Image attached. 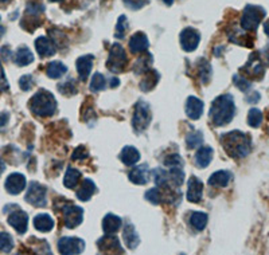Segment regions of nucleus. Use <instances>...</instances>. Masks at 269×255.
<instances>
[{
	"label": "nucleus",
	"instance_id": "1",
	"mask_svg": "<svg viewBox=\"0 0 269 255\" xmlns=\"http://www.w3.org/2000/svg\"><path fill=\"white\" fill-rule=\"evenodd\" d=\"M221 144L226 150V153L233 158L245 157L252 149L251 137L248 136L247 133L240 132V130L224 133L221 136Z\"/></svg>",
	"mask_w": 269,
	"mask_h": 255
},
{
	"label": "nucleus",
	"instance_id": "2",
	"mask_svg": "<svg viewBox=\"0 0 269 255\" xmlns=\"http://www.w3.org/2000/svg\"><path fill=\"white\" fill-rule=\"evenodd\" d=\"M236 115V105L230 94H224L217 97L210 108V120L216 127H225L233 120Z\"/></svg>",
	"mask_w": 269,
	"mask_h": 255
},
{
	"label": "nucleus",
	"instance_id": "3",
	"mask_svg": "<svg viewBox=\"0 0 269 255\" xmlns=\"http://www.w3.org/2000/svg\"><path fill=\"white\" fill-rule=\"evenodd\" d=\"M31 113L36 117H51L57 110V101L50 92L40 89L36 92L28 104Z\"/></svg>",
	"mask_w": 269,
	"mask_h": 255
},
{
	"label": "nucleus",
	"instance_id": "4",
	"mask_svg": "<svg viewBox=\"0 0 269 255\" xmlns=\"http://www.w3.org/2000/svg\"><path fill=\"white\" fill-rule=\"evenodd\" d=\"M265 13V9L260 5H247L241 18V27L245 31H256L261 20L264 19Z\"/></svg>",
	"mask_w": 269,
	"mask_h": 255
},
{
	"label": "nucleus",
	"instance_id": "5",
	"mask_svg": "<svg viewBox=\"0 0 269 255\" xmlns=\"http://www.w3.org/2000/svg\"><path fill=\"white\" fill-rule=\"evenodd\" d=\"M127 54L121 44L115 43L109 50V57L106 61V67L112 73H121L127 66Z\"/></svg>",
	"mask_w": 269,
	"mask_h": 255
},
{
	"label": "nucleus",
	"instance_id": "6",
	"mask_svg": "<svg viewBox=\"0 0 269 255\" xmlns=\"http://www.w3.org/2000/svg\"><path fill=\"white\" fill-rule=\"evenodd\" d=\"M151 123V109L150 105L144 101H139L135 105V112H133L132 125L135 132L143 133L146 130Z\"/></svg>",
	"mask_w": 269,
	"mask_h": 255
},
{
	"label": "nucleus",
	"instance_id": "7",
	"mask_svg": "<svg viewBox=\"0 0 269 255\" xmlns=\"http://www.w3.org/2000/svg\"><path fill=\"white\" fill-rule=\"evenodd\" d=\"M24 200L30 203L32 207H46L47 206V188L43 184L32 181L28 185Z\"/></svg>",
	"mask_w": 269,
	"mask_h": 255
},
{
	"label": "nucleus",
	"instance_id": "8",
	"mask_svg": "<svg viewBox=\"0 0 269 255\" xmlns=\"http://www.w3.org/2000/svg\"><path fill=\"white\" fill-rule=\"evenodd\" d=\"M62 215H63V223L67 229H75L84 220V210L75 204H66L62 207Z\"/></svg>",
	"mask_w": 269,
	"mask_h": 255
},
{
	"label": "nucleus",
	"instance_id": "9",
	"mask_svg": "<svg viewBox=\"0 0 269 255\" xmlns=\"http://www.w3.org/2000/svg\"><path fill=\"white\" fill-rule=\"evenodd\" d=\"M7 222H8V225L11 226V227L15 229L16 233L23 235V234L27 231V227H28V215L16 206L13 210H11V211L8 212Z\"/></svg>",
	"mask_w": 269,
	"mask_h": 255
},
{
	"label": "nucleus",
	"instance_id": "10",
	"mask_svg": "<svg viewBox=\"0 0 269 255\" xmlns=\"http://www.w3.org/2000/svg\"><path fill=\"white\" fill-rule=\"evenodd\" d=\"M85 249V242L81 238L65 237L58 241V250L61 254H81Z\"/></svg>",
	"mask_w": 269,
	"mask_h": 255
},
{
	"label": "nucleus",
	"instance_id": "11",
	"mask_svg": "<svg viewBox=\"0 0 269 255\" xmlns=\"http://www.w3.org/2000/svg\"><path fill=\"white\" fill-rule=\"evenodd\" d=\"M179 40H181L182 49L191 53L198 47L199 40H201V34L198 31L193 28V27H186L185 30H182L181 35H179Z\"/></svg>",
	"mask_w": 269,
	"mask_h": 255
},
{
	"label": "nucleus",
	"instance_id": "12",
	"mask_svg": "<svg viewBox=\"0 0 269 255\" xmlns=\"http://www.w3.org/2000/svg\"><path fill=\"white\" fill-rule=\"evenodd\" d=\"M241 71H244L245 74L252 77V78H263V75L265 73V67L264 63L261 62L260 54L255 53L252 54L251 58H249V61L247 62V65L241 69Z\"/></svg>",
	"mask_w": 269,
	"mask_h": 255
},
{
	"label": "nucleus",
	"instance_id": "13",
	"mask_svg": "<svg viewBox=\"0 0 269 255\" xmlns=\"http://www.w3.org/2000/svg\"><path fill=\"white\" fill-rule=\"evenodd\" d=\"M4 187L9 195H19L26 188V177L19 172H13L5 179Z\"/></svg>",
	"mask_w": 269,
	"mask_h": 255
},
{
	"label": "nucleus",
	"instance_id": "14",
	"mask_svg": "<svg viewBox=\"0 0 269 255\" xmlns=\"http://www.w3.org/2000/svg\"><path fill=\"white\" fill-rule=\"evenodd\" d=\"M129 50L132 54H140L147 51L148 46H150V40L147 38L144 32H136L133 34L132 38L129 39Z\"/></svg>",
	"mask_w": 269,
	"mask_h": 255
},
{
	"label": "nucleus",
	"instance_id": "15",
	"mask_svg": "<svg viewBox=\"0 0 269 255\" xmlns=\"http://www.w3.org/2000/svg\"><path fill=\"white\" fill-rule=\"evenodd\" d=\"M203 194V184L198 177L191 176L189 180V187H187V200L191 203H199L202 199Z\"/></svg>",
	"mask_w": 269,
	"mask_h": 255
},
{
	"label": "nucleus",
	"instance_id": "16",
	"mask_svg": "<svg viewBox=\"0 0 269 255\" xmlns=\"http://www.w3.org/2000/svg\"><path fill=\"white\" fill-rule=\"evenodd\" d=\"M129 180L132 181L133 184L144 185L150 180V168L147 164H141L139 167L133 168L132 171L129 172Z\"/></svg>",
	"mask_w": 269,
	"mask_h": 255
},
{
	"label": "nucleus",
	"instance_id": "17",
	"mask_svg": "<svg viewBox=\"0 0 269 255\" xmlns=\"http://www.w3.org/2000/svg\"><path fill=\"white\" fill-rule=\"evenodd\" d=\"M97 246L100 251H104V253H124L120 246L119 239L112 237V234H106L105 238H101L97 242Z\"/></svg>",
	"mask_w": 269,
	"mask_h": 255
},
{
	"label": "nucleus",
	"instance_id": "18",
	"mask_svg": "<svg viewBox=\"0 0 269 255\" xmlns=\"http://www.w3.org/2000/svg\"><path fill=\"white\" fill-rule=\"evenodd\" d=\"M186 115L190 120H199L203 115V102L197 97H189L186 101Z\"/></svg>",
	"mask_w": 269,
	"mask_h": 255
},
{
	"label": "nucleus",
	"instance_id": "19",
	"mask_svg": "<svg viewBox=\"0 0 269 255\" xmlns=\"http://www.w3.org/2000/svg\"><path fill=\"white\" fill-rule=\"evenodd\" d=\"M93 62H94V57L88 54V55H82L77 59L75 62V66H77V73L80 75V78L82 81L88 79V77L90 75V71H92Z\"/></svg>",
	"mask_w": 269,
	"mask_h": 255
},
{
	"label": "nucleus",
	"instance_id": "20",
	"mask_svg": "<svg viewBox=\"0 0 269 255\" xmlns=\"http://www.w3.org/2000/svg\"><path fill=\"white\" fill-rule=\"evenodd\" d=\"M35 49L42 58L53 57V55H55V53H57V49H55V46L53 44V42L47 39L46 36H39V38H36Z\"/></svg>",
	"mask_w": 269,
	"mask_h": 255
},
{
	"label": "nucleus",
	"instance_id": "21",
	"mask_svg": "<svg viewBox=\"0 0 269 255\" xmlns=\"http://www.w3.org/2000/svg\"><path fill=\"white\" fill-rule=\"evenodd\" d=\"M121 223H123V220L121 218L115 214H108V215L104 216V219H102V230H104V233L105 234H116L121 227Z\"/></svg>",
	"mask_w": 269,
	"mask_h": 255
},
{
	"label": "nucleus",
	"instance_id": "22",
	"mask_svg": "<svg viewBox=\"0 0 269 255\" xmlns=\"http://www.w3.org/2000/svg\"><path fill=\"white\" fill-rule=\"evenodd\" d=\"M96 191H97V188H96L94 181L92 179H84L82 184H81V188L77 191V199L81 200V202H88Z\"/></svg>",
	"mask_w": 269,
	"mask_h": 255
},
{
	"label": "nucleus",
	"instance_id": "23",
	"mask_svg": "<svg viewBox=\"0 0 269 255\" xmlns=\"http://www.w3.org/2000/svg\"><path fill=\"white\" fill-rule=\"evenodd\" d=\"M123 237L124 241H125V245H127V247L131 249V250H135V249L139 246V243H140V239H139L136 230H135L132 223H129V222L125 225V227H124Z\"/></svg>",
	"mask_w": 269,
	"mask_h": 255
},
{
	"label": "nucleus",
	"instance_id": "24",
	"mask_svg": "<svg viewBox=\"0 0 269 255\" xmlns=\"http://www.w3.org/2000/svg\"><path fill=\"white\" fill-rule=\"evenodd\" d=\"M120 160L123 161V164H125L127 167H132L135 164L140 160V153H139V150L135 148V146H125L121 150V153H120Z\"/></svg>",
	"mask_w": 269,
	"mask_h": 255
},
{
	"label": "nucleus",
	"instance_id": "25",
	"mask_svg": "<svg viewBox=\"0 0 269 255\" xmlns=\"http://www.w3.org/2000/svg\"><path fill=\"white\" fill-rule=\"evenodd\" d=\"M13 62L18 65L19 67H24L34 62V55L31 53V50L26 46H20L16 53L13 55Z\"/></svg>",
	"mask_w": 269,
	"mask_h": 255
},
{
	"label": "nucleus",
	"instance_id": "26",
	"mask_svg": "<svg viewBox=\"0 0 269 255\" xmlns=\"http://www.w3.org/2000/svg\"><path fill=\"white\" fill-rule=\"evenodd\" d=\"M213 158V149L210 146H201L195 153V165L198 168H206Z\"/></svg>",
	"mask_w": 269,
	"mask_h": 255
},
{
	"label": "nucleus",
	"instance_id": "27",
	"mask_svg": "<svg viewBox=\"0 0 269 255\" xmlns=\"http://www.w3.org/2000/svg\"><path fill=\"white\" fill-rule=\"evenodd\" d=\"M34 227L40 233H49L54 229V219L47 214H39L34 218Z\"/></svg>",
	"mask_w": 269,
	"mask_h": 255
},
{
	"label": "nucleus",
	"instance_id": "28",
	"mask_svg": "<svg viewBox=\"0 0 269 255\" xmlns=\"http://www.w3.org/2000/svg\"><path fill=\"white\" fill-rule=\"evenodd\" d=\"M232 175L228 171H217L209 177V184L212 187H226L229 184Z\"/></svg>",
	"mask_w": 269,
	"mask_h": 255
},
{
	"label": "nucleus",
	"instance_id": "29",
	"mask_svg": "<svg viewBox=\"0 0 269 255\" xmlns=\"http://www.w3.org/2000/svg\"><path fill=\"white\" fill-rule=\"evenodd\" d=\"M159 73L156 70L150 69V70L146 73V78L140 82V89L143 92H150V90H152V89L156 86V84L159 82Z\"/></svg>",
	"mask_w": 269,
	"mask_h": 255
},
{
	"label": "nucleus",
	"instance_id": "30",
	"mask_svg": "<svg viewBox=\"0 0 269 255\" xmlns=\"http://www.w3.org/2000/svg\"><path fill=\"white\" fill-rule=\"evenodd\" d=\"M152 61L154 58L150 53L141 55L136 62H135V67H133V73L136 75L143 74V73H147V71L151 69V65H152Z\"/></svg>",
	"mask_w": 269,
	"mask_h": 255
},
{
	"label": "nucleus",
	"instance_id": "31",
	"mask_svg": "<svg viewBox=\"0 0 269 255\" xmlns=\"http://www.w3.org/2000/svg\"><path fill=\"white\" fill-rule=\"evenodd\" d=\"M66 71H67V67L59 61L50 62L49 65H47V67H46V73H47V75H49L50 78H53V79L61 78L62 75L65 74Z\"/></svg>",
	"mask_w": 269,
	"mask_h": 255
},
{
	"label": "nucleus",
	"instance_id": "32",
	"mask_svg": "<svg viewBox=\"0 0 269 255\" xmlns=\"http://www.w3.org/2000/svg\"><path fill=\"white\" fill-rule=\"evenodd\" d=\"M81 179V172L73 167L67 168L66 173H65V179H63V184L66 188H74L75 185L78 184Z\"/></svg>",
	"mask_w": 269,
	"mask_h": 255
},
{
	"label": "nucleus",
	"instance_id": "33",
	"mask_svg": "<svg viewBox=\"0 0 269 255\" xmlns=\"http://www.w3.org/2000/svg\"><path fill=\"white\" fill-rule=\"evenodd\" d=\"M208 215L205 214V212H193L191 216H190V225L193 226L195 230H198V231H202L206 225H208Z\"/></svg>",
	"mask_w": 269,
	"mask_h": 255
},
{
	"label": "nucleus",
	"instance_id": "34",
	"mask_svg": "<svg viewBox=\"0 0 269 255\" xmlns=\"http://www.w3.org/2000/svg\"><path fill=\"white\" fill-rule=\"evenodd\" d=\"M185 180V173L182 171L181 167H174L168 172V184L172 187H181L182 183Z\"/></svg>",
	"mask_w": 269,
	"mask_h": 255
},
{
	"label": "nucleus",
	"instance_id": "35",
	"mask_svg": "<svg viewBox=\"0 0 269 255\" xmlns=\"http://www.w3.org/2000/svg\"><path fill=\"white\" fill-rule=\"evenodd\" d=\"M198 63L199 78H201V82L203 85H206L210 81V77H212V67H210V63L206 59H199Z\"/></svg>",
	"mask_w": 269,
	"mask_h": 255
},
{
	"label": "nucleus",
	"instance_id": "36",
	"mask_svg": "<svg viewBox=\"0 0 269 255\" xmlns=\"http://www.w3.org/2000/svg\"><path fill=\"white\" fill-rule=\"evenodd\" d=\"M203 142V133L201 130H194L187 134L186 137V144H187V148L190 149H194L197 146H199Z\"/></svg>",
	"mask_w": 269,
	"mask_h": 255
},
{
	"label": "nucleus",
	"instance_id": "37",
	"mask_svg": "<svg viewBox=\"0 0 269 255\" xmlns=\"http://www.w3.org/2000/svg\"><path fill=\"white\" fill-rule=\"evenodd\" d=\"M105 86H106L105 77L102 74H100V73H94L92 77V82H90V90L94 93L101 92V90L105 89Z\"/></svg>",
	"mask_w": 269,
	"mask_h": 255
},
{
	"label": "nucleus",
	"instance_id": "38",
	"mask_svg": "<svg viewBox=\"0 0 269 255\" xmlns=\"http://www.w3.org/2000/svg\"><path fill=\"white\" fill-rule=\"evenodd\" d=\"M152 176H154L155 184L158 187H166L168 185V172H166L162 168H156L152 171Z\"/></svg>",
	"mask_w": 269,
	"mask_h": 255
},
{
	"label": "nucleus",
	"instance_id": "39",
	"mask_svg": "<svg viewBox=\"0 0 269 255\" xmlns=\"http://www.w3.org/2000/svg\"><path fill=\"white\" fill-rule=\"evenodd\" d=\"M13 249V239L8 233H0V251L1 253H11Z\"/></svg>",
	"mask_w": 269,
	"mask_h": 255
},
{
	"label": "nucleus",
	"instance_id": "40",
	"mask_svg": "<svg viewBox=\"0 0 269 255\" xmlns=\"http://www.w3.org/2000/svg\"><path fill=\"white\" fill-rule=\"evenodd\" d=\"M261 123H263V113H261V110L256 109V108L249 110V113H248V124L252 128H259Z\"/></svg>",
	"mask_w": 269,
	"mask_h": 255
},
{
	"label": "nucleus",
	"instance_id": "41",
	"mask_svg": "<svg viewBox=\"0 0 269 255\" xmlns=\"http://www.w3.org/2000/svg\"><path fill=\"white\" fill-rule=\"evenodd\" d=\"M127 31H128V20H127V18L124 15H121L119 20H117V24H116L115 36L117 39H123Z\"/></svg>",
	"mask_w": 269,
	"mask_h": 255
},
{
	"label": "nucleus",
	"instance_id": "42",
	"mask_svg": "<svg viewBox=\"0 0 269 255\" xmlns=\"http://www.w3.org/2000/svg\"><path fill=\"white\" fill-rule=\"evenodd\" d=\"M146 199L152 204H162L163 203V194L160 192L159 188H151L146 192Z\"/></svg>",
	"mask_w": 269,
	"mask_h": 255
},
{
	"label": "nucleus",
	"instance_id": "43",
	"mask_svg": "<svg viewBox=\"0 0 269 255\" xmlns=\"http://www.w3.org/2000/svg\"><path fill=\"white\" fill-rule=\"evenodd\" d=\"M58 90L65 94V96H71L77 93V85H75L74 79H67L66 82H63L58 86Z\"/></svg>",
	"mask_w": 269,
	"mask_h": 255
},
{
	"label": "nucleus",
	"instance_id": "44",
	"mask_svg": "<svg viewBox=\"0 0 269 255\" xmlns=\"http://www.w3.org/2000/svg\"><path fill=\"white\" fill-rule=\"evenodd\" d=\"M44 11V5L39 1H30L28 4H27L26 12L28 16H39L40 13Z\"/></svg>",
	"mask_w": 269,
	"mask_h": 255
},
{
	"label": "nucleus",
	"instance_id": "45",
	"mask_svg": "<svg viewBox=\"0 0 269 255\" xmlns=\"http://www.w3.org/2000/svg\"><path fill=\"white\" fill-rule=\"evenodd\" d=\"M34 85H35V81L32 78V75L28 74L22 75L20 79H19V86H20V89H22L23 92H28V90H31Z\"/></svg>",
	"mask_w": 269,
	"mask_h": 255
},
{
	"label": "nucleus",
	"instance_id": "46",
	"mask_svg": "<svg viewBox=\"0 0 269 255\" xmlns=\"http://www.w3.org/2000/svg\"><path fill=\"white\" fill-rule=\"evenodd\" d=\"M233 82H234V85H236V86L241 90V92H248L252 86L251 82H249L245 77H241V75H237V74L233 77Z\"/></svg>",
	"mask_w": 269,
	"mask_h": 255
},
{
	"label": "nucleus",
	"instance_id": "47",
	"mask_svg": "<svg viewBox=\"0 0 269 255\" xmlns=\"http://www.w3.org/2000/svg\"><path fill=\"white\" fill-rule=\"evenodd\" d=\"M164 164L170 168L182 167V165H183V160H182V157L179 156V154L174 153V154H170V156L164 160Z\"/></svg>",
	"mask_w": 269,
	"mask_h": 255
},
{
	"label": "nucleus",
	"instance_id": "48",
	"mask_svg": "<svg viewBox=\"0 0 269 255\" xmlns=\"http://www.w3.org/2000/svg\"><path fill=\"white\" fill-rule=\"evenodd\" d=\"M89 153L86 152V149H85V146H78V148H75V150L73 152V156H71V158L73 160H85V158H88Z\"/></svg>",
	"mask_w": 269,
	"mask_h": 255
},
{
	"label": "nucleus",
	"instance_id": "49",
	"mask_svg": "<svg viewBox=\"0 0 269 255\" xmlns=\"http://www.w3.org/2000/svg\"><path fill=\"white\" fill-rule=\"evenodd\" d=\"M9 89V84L7 78H5L4 70H3V66H1V63H0V90L1 92H8Z\"/></svg>",
	"mask_w": 269,
	"mask_h": 255
},
{
	"label": "nucleus",
	"instance_id": "50",
	"mask_svg": "<svg viewBox=\"0 0 269 255\" xmlns=\"http://www.w3.org/2000/svg\"><path fill=\"white\" fill-rule=\"evenodd\" d=\"M147 1H148V0H124V3L132 9L141 8L143 5L147 4Z\"/></svg>",
	"mask_w": 269,
	"mask_h": 255
},
{
	"label": "nucleus",
	"instance_id": "51",
	"mask_svg": "<svg viewBox=\"0 0 269 255\" xmlns=\"http://www.w3.org/2000/svg\"><path fill=\"white\" fill-rule=\"evenodd\" d=\"M8 120H9V113H7V112H1V113H0V130H3V129L7 127Z\"/></svg>",
	"mask_w": 269,
	"mask_h": 255
},
{
	"label": "nucleus",
	"instance_id": "52",
	"mask_svg": "<svg viewBox=\"0 0 269 255\" xmlns=\"http://www.w3.org/2000/svg\"><path fill=\"white\" fill-rule=\"evenodd\" d=\"M0 54H1V57H3V61H9V58H11V49H9L8 46H3L1 49H0Z\"/></svg>",
	"mask_w": 269,
	"mask_h": 255
},
{
	"label": "nucleus",
	"instance_id": "53",
	"mask_svg": "<svg viewBox=\"0 0 269 255\" xmlns=\"http://www.w3.org/2000/svg\"><path fill=\"white\" fill-rule=\"evenodd\" d=\"M247 101L249 102V104H256V102H259V101H260V93L253 92L251 94V96H248Z\"/></svg>",
	"mask_w": 269,
	"mask_h": 255
},
{
	"label": "nucleus",
	"instance_id": "54",
	"mask_svg": "<svg viewBox=\"0 0 269 255\" xmlns=\"http://www.w3.org/2000/svg\"><path fill=\"white\" fill-rule=\"evenodd\" d=\"M119 85H120L119 78H116V77H113V78L110 79V88H117Z\"/></svg>",
	"mask_w": 269,
	"mask_h": 255
},
{
	"label": "nucleus",
	"instance_id": "55",
	"mask_svg": "<svg viewBox=\"0 0 269 255\" xmlns=\"http://www.w3.org/2000/svg\"><path fill=\"white\" fill-rule=\"evenodd\" d=\"M5 171V164L4 161H3V158L0 157V176H1V173Z\"/></svg>",
	"mask_w": 269,
	"mask_h": 255
},
{
	"label": "nucleus",
	"instance_id": "56",
	"mask_svg": "<svg viewBox=\"0 0 269 255\" xmlns=\"http://www.w3.org/2000/svg\"><path fill=\"white\" fill-rule=\"evenodd\" d=\"M263 53H264V57H265V59H267V63L269 65V46L263 50Z\"/></svg>",
	"mask_w": 269,
	"mask_h": 255
},
{
	"label": "nucleus",
	"instance_id": "57",
	"mask_svg": "<svg viewBox=\"0 0 269 255\" xmlns=\"http://www.w3.org/2000/svg\"><path fill=\"white\" fill-rule=\"evenodd\" d=\"M264 31H265V34L269 36V19L264 23Z\"/></svg>",
	"mask_w": 269,
	"mask_h": 255
},
{
	"label": "nucleus",
	"instance_id": "58",
	"mask_svg": "<svg viewBox=\"0 0 269 255\" xmlns=\"http://www.w3.org/2000/svg\"><path fill=\"white\" fill-rule=\"evenodd\" d=\"M166 5H171L174 3V0H162Z\"/></svg>",
	"mask_w": 269,
	"mask_h": 255
},
{
	"label": "nucleus",
	"instance_id": "59",
	"mask_svg": "<svg viewBox=\"0 0 269 255\" xmlns=\"http://www.w3.org/2000/svg\"><path fill=\"white\" fill-rule=\"evenodd\" d=\"M0 22H1V16H0ZM4 27H1V24H0V36L4 34Z\"/></svg>",
	"mask_w": 269,
	"mask_h": 255
},
{
	"label": "nucleus",
	"instance_id": "60",
	"mask_svg": "<svg viewBox=\"0 0 269 255\" xmlns=\"http://www.w3.org/2000/svg\"><path fill=\"white\" fill-rule=\"evenodd\" d=\"M50 1H53V3H57V1H62V0H50Z\"/></svg>",
	"mask_w": 269,
	"mask_h": 255
},
{
	"label": "nucleus",
	"instance_id": "61",
	"mask_svg": "<svg viewBox=\"0 0 269 255\" xmlns=\"http://www.w3.org/2000/svg\"><path fill=\"white\" fill-rule=\"evenodd\" d=\"M1 3H5V1H9V0H0Z\"/></svg>",
	"mask_w": 269,
	"mask_h": 255
}]
</instances>
